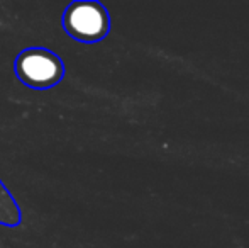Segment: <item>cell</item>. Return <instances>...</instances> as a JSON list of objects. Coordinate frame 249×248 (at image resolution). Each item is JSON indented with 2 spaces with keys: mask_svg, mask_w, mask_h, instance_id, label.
I'll return each instance as SVG.
<instances>
[{
  "mask_svg": "<svg viewBox=\"0 0 249 248\" xmlns=\"http://www.w3.org/2000/svg\"><path fill=\"white\" fill-rule=\"evenodd\" d=\"M63 27L80 43H99L110 31V16L100 2L76 0L63 12Z\"/></svg>",
  "mask_w": 249,
  "mask_h": 248,
  "instance_id": "obj_1",
  "label": "cell"
},
{
  "mask_svg": "<svg viewBox=\"0 0 249 248\" xmlns=\"http://www.w3.org/2000/svg\"><path fill=\"white\" fill-rule=\"evenodd\" d=\"M22 219L20 208L16 202L14 195L0 180V225L3 226H17Z\"/></svg>",
  "mask_w": 249,
  "mask_h": 248,
  "instance_id": "obj_3",
  "label": "cell"
},
{
  "mask_svg": "<svg viewBox=\"0 0 249 248\" xmlns=\"http://www.w3.org/2000/svg\"><path fill=\"white\" fill-rule=\"evenodd\" d=\"M14 72L24 85L44 90L61 82L65 65L58 55L46 48H27L17 55Z\"/></svg>",
  "mask_w": 249,
  "mask_h": 248,
  "instance_id": "obj_2",
  "label": "cell"
}]
</instances>
